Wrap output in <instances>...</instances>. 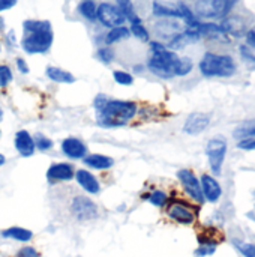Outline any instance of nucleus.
Returning a JSON list of instances; mask_svg holds the SVG:
<instances>
[{
  "label": "nucleus",
  "mask_w": 255,
  "mask_h": 257,
  "mask_svg": "<svg viewBox=\"0 0 255 257\" xmlns=\"http://www.w3.org/2000/svg\"><path fill=\"white\" fill-rule=\"evenodd\" d=\"M96 122L105 128L122 126L128 123L137 114V104L132 101L108 99L105 95L95 98Z\"/></svg>",
  "instance_id": "nucleus-1"
},
{
  "label": "nucleus",
  "mask_w": 255,
  "mask_h": 257,
  "mask_svg": "<svg viewBox=\"0 0 255 257\" xmlns=\"http://www.w3.org/2000/svg\"><path fill=\"white\" fill-rule=\"evenodd\" d=\"M24 36L21 47L30 54L47 53L53 45V29L50 21L41 20H27L23 23Z\"/></svg>",
  "instance_id": "nucleus-2"
},
{
  "label": "nucleus",
  "mask_w": 255,
  "mask_h": 257,
  "mask_svg": "<svg viewBox=\"0 0 255 257\" xmlns=\"http://www.w3.org/2000/svg\"><path fill=\"white\" fill-rule=\"evenodd\" d=\"M150 48H152V57L149 59V63H147L149 69L161 78L176 77L180 57L174 51L165 48L159 42H152Z\"/></svg>",
  "instance_id": "nucleus-3"
},
{
  "label": "nucleus",
  "mask_w": 255,
  "mask_h": 257,
  "mask_svg": "<svg viewBox=\"0 0 255 257\" xmlns=\"http://www.w3.org/2000/svg\"><path fill=\"white\" fill-rule=\"evenodd\" d=\"M200 71L204 77H231L236 72V63L231 56L206 53L200 62Z\"/></svg>",
  "instance_id": "nucleus-4"
},
{
  "label": "nucleus",
  "mask_w": 255,
  "mask_h": 257,
  "mask_svg": "<svg viewBox=\"0 0 255 257\" xmlns=\"http://www.w3.org/2000/svg\"><path fill=\"white\" fill-rule=\"evenodd\" d=\"M225 154H227V142L225 139L221 137H215L212 140L207 142L206 146V155L210 164V169L215 175H221V169L225 160Z\"/></svg>",
  "instance_id": "nucleus-5"
},
{
  "label": "nucleus",
  "mask_w": 255,
  "mask_h": 257,
  "mask_svg": "<svg viewBox=\"0 0 255 257\" xmlns=\"http://www.w3.org/2000/svg\"><path fill=\"white\" fill-rule=\"evenodd\" d=\"M177 178L185 190V193L197 203H204V196L201 191V184L198 181V178L195 176V173L192 170L188 169H182L177 172Z\"/></svg>",
  "instance_id": "nucleus-6"
},
{
  "label": "nucleus",
  "mask_w": 255,
  "mask_h": 257,
  "mask_svg": "<svg viewBox=\"0 0 255 257\" xmlns=\"http://www.w3.org/2000/svg\"><path fill=\"white\" fill-rule=\"evenodd\" d=\"M96 18L107 27H119L123 26L126 18L120 12V9L116 5L111 3H101L96 9Z\"/></svg>",
  "instance_id": "nucleus-7"
},
{
  "label": "nucleus",
  "mask_w": 255,
  "mask_h": 257,
  "mask_svg": "<svg viewBox=\"0 0 255 257\" xmlns=\"http://www.w3.org/2000/svg\"><path fill=\"white\" fill-rule=\"evenodd\" d=\"M72 215L80 221H89L98 217V206L87 197L78 196L71 203Z\"/></svg>",
  "instance_id": "nucleus-8"
},
{
  "label": "nucleus",
  "mask_w": 255,
  "mask_h": 257,
  "mask_svg": "<svg viewBox=\"0 0 255 257\" xmlns=\"http://www.w3.org/2000/svg\"><path fill=\"white\" fill-rule=\"evenodd\" d=\"M167 215L179 224H192L195 221V212L183 202H171L167 209Z\"/></svg>",
  "instance_id": "nucleus-9"
},
{
  "label": "nucleus",
  "mask_w": 255,
  "mask_h": 257,
  "mask_svg": "<svg viewBox=\"0 0 255 257\" xmlns=\"http://www.w3.org/2000/svg\"><path fill=\"white\" fill-rule=\"evenodd\" d=\"M225 0H198L195 5V14L201 18H219L224 17Z\"/></svg>",
  "instance_id": "nucleus-10"
},
{
  "label": "nucleus",
  "mask_w": 255,
  "mask_h": 257,
  "mask_svg": "<svg viewBox=\"0 0 255 257\" xmlns=\"http://www.w3.org/2000/svg\"><path fill=\"white\" fill-rule=\"evenodd\" d=\"M75 167L69 163H56L51 164L47 170V179L50 182H68L75 176Z\"/></svg>",
  "instance_id": "nucleus-11"
},
{
  "label": "nucleus",
  "mask_w": 255,
  "mask_h": 257,
  "mask_svg": "<svg viewBox=\"0 0 255 257\" xmlns=\"http://www.w3.org/2000/svg\"><path fill=\"white\" fill-rule=\"evenodd\" d=\"M210 125V116L206 113H192L188 116L183 125V133L189 136H198Z\"/></svg>",
  "instance_id": "nucleus-12"
},
{
  "label": "nucleus",
  "mask_w": 255,
  "mask_h": 257,
  "mask_svg": "<svg viewBox=\"0 0 255 257\" xmlns=\"http://www.w3.org/2000/svg\"><path fill=\"white\" fill-rule=\"evenodd\" d=\"M62 152L71 160H81L87 155V146L75 137H68L62 142Z\"/></svg>",
  "instance_id": "nucleus-13"
},
{
  "label": "nucleus",
  "mask_w": 255,
  "mask_h": 257,
  "mask_svg": "<svg viewBox=\"0 0 255 257\" xmlns=\"http://www.w3.org/2000/svg\"><path fill=\"white\" fill-rule=\"evenodd\" d=\"M201 191H203V196H204V200H209L212 203L218 202L222 196V188L219 185V182L210 176V175H203L201 176Z\"/></svg>",
  "instance_id": "nucleus-14"
},
{
  "label": "nucleus",
  "mask_w": 255,
  "mask_h": 257,
  "mask_svg": "<svg viewBox=\"0 0 255 257\" xmlns=\"http://www.w3.org/2000/svg\"><path fill=\"white\" fill-rule=\"evenodd\" d=\"M75 181L78 182V185L89 194H99L101 191V184L96 179L95 175H92L89 170L80 169L75 172Z\"/></svg>",
  "instance_id": "nucleus-15"
},
{
  "label": "nucleus",
  "mask_w": 255,
  "mask_h": 257,
  "mask_svg": "<svg viewBox=\"0 0 255 257\" xmlns=\"http://www.w3.org/2000/svg\"><path fill=\"white\" fill-rule=\"evenodd\" d=\"M14 145H15V149L17 152L24 157V158H29L35 154V140L33 137L27 133V131H18L15 134V139H14Z\"/></svg>",
  "instance_id": "nucleus-16"
},
{
  "label": "nucleus",
  "mask_w": 255,
  "mask_h": 257,
  "mask_svg": "<svg viewBox=\"0 0 255 257\" xmlns=\"http://www.w3.org/2000/svg\"><path fill=\"white\" fill-rule=\"evenodd\" d=\"M200 38H201V35L197 32L195 27H188L185 32L174 35V36L171 38L168 47H170L171 50H180V48H185V47L189 45V44L197 42Z\"/></svg>",
  "instance_id": "nucleus-17"
},
{
  "label": "nucleus",
  "mask_w": 255,
  "mask_h": 257,
  "mask_svg": "<svg viewBox=\"0 0 255 257\" xmlns=\"http://www.w3.org/2000/svg\"><path fill=\"white\" fill-rule=\"evenodd\" d=\"M84 164L92 167V169H96V170H108L114 161L111 157H107V155H102V154H92V155H86L83 158Z\"/></svg>",
  "instance_id": "nucleus-18"
},
{
  "label": "nucleus",
  "mask_w": 255,
  "mask_h": 257,
  "mask_svg": "<svg viewBox=\"0 0 255 257\" xmlns=\"http://www.w3.org/2000/svg\"><path fill=\"white\" fill-rule=\"evenodd\" d=\"M47 77L56 83H63V84H71L75 81V77L71 72L62 69V68H57V66H48L47 68Z\"/></svg>",
  "instance_id": "nucleus-19"
},
{
  "label": "nucleus",
  "mask_w": 255,
  "mask_h": 257,
  "mask_svg": "<svg viewBox=\"0 0 255 257\" xmlns=\"http://www.w3.org/2000/svg\"><path fill=\"white\" fill-rule=\"evenodd\" d=\"M2 236L18 241V242H27V241L32 239L33 233L30 230L24 229V227H9V229L2 232Z\"/></svg>",
  "instance_id": "nucleus-20"
},
{
  "label": "nucleus",
  "mask_w": 255,
  "mask_h": 257,
  "mask_svg": "<svg viewBox=\"0 0 255 257\" xmlns=\"http://www.w3.org/2000/svg\"><path fill=\"white\" fill-rule=\"evenodd\" d=\"M153 14L156 17H167V18H182L179 8H171L167 5H162L159 2H153Z\"/></svg>",
  "instance_id": "nucleus-21"
},
{
  "label": "nucleus",
  "mask_w": 255,
  "mask_h": 257,
  "mask_svg": "<svg viewBox=\"0 0 255 257\" xmlns=\"http://www.w3.org/2000/svg\"><path fill=\"white\" fill-rule=\"evenodd\" d=\"M117 8L120 9V12L123 14V17L131 21V24L141 23V20L138 18V15L134 11V6H132L131 0H117Z\"/></svg>",
  "instance_id": "nucleus-22"
},
{
  "label": "nucleus",
  "mask_w": 255,
  "mask_h": 257,
  "mask_svg": "<svg viewBox=\"0 0 255 257\" xmlns=\"http://www.w3.org/2000/svg\"><path fill=\"white\" fill-rule=\"evenodd\" d=\"M129 29H126L125 26H119V27H113L108 33H107V36H105V42L110 45V44H114V42H117V41H120V39H126L128 36H129Z\"/></svg>",
  "instance_id": "nucleus-23"
},
{
  "label": "nucleus",
  "mask_w": 255,
  "mask_h": 257,
  "mask_svg": "<svg viewBox=\"0 0 255 257\" xmlns=\"http://www.w3.org/2000/svg\"><path fill=\"white\" fill-rule=\"evenodd\" d=\"M96 9H98V8H96V5H95L93 0H84V2H81L80 6H78L80 14H81L84 18L90 20V21L96 20Z\"/></svg>",
  "instance_id": "nucleus-24"
},
{
  "label": "nucleus",
  "mask_w": 255,
  "mask_h": 257,
  "mask_svg": "<svg viewBox=\"0 0 255 257\" xmlns=\"http://www.w3.org/2000/svg\"><path fill=\"white\" fill-rule=\"evenodd\" d=\"M234 137H237V139L254 137L255 139V119L254 120H248L246 123H243V125H240L239 128H236Z\"/></svg>",
  "instance_id": "nucleus-25"
},
{
  "label": "nucleus",
  "mask_w": 255,
  "mask_h": 257,
  "mask_svg": "<svg viewBox=\"0 0 255 257\" xmlns=\"http://www.w3.org/2000/svg\"><path fill=\"white\" fill-rule=\"evenodd\" d=\"M147 200H149L153 206L162 208V206H165V205H167V202H168V196H167V193H165V191H162V190H155V191H152V193L147 196Z\"/></svg>",
  "instance_id": "nucleus-26"
},
{
  "label": "nucleus",
  "mask_w": 255,
  "mask_h": 257,
  "mask_svg": "<svg viewBox=\"0 0 255 257\" xmlns=\"http://www.w3.org/2000/svg\"><path fill=\"white\" fill-rule=\"evenodd\" d=\"M191 71H192V60L188 59V57H180L179 65H177L176 75H177V77H183V75L189 74Z\"/></svg>",
  "instance_id": "nucleus-27"
},
{
  "label": "nucleus",
  "mask_w": 255,
  "mask_h": 257,
  "mask_svg": "<svg viewBox=\"0 0 255 257\" xmlns=\"http://www.w3.org/2000/svg\"><path fill=\"white\" fill-rule=\"evenodd\" d=\"M113 77H114L116 83L122 84V86H131L134 83V77L129 72H125V71H114Z\"/></svg>",
  "instance_id": "nucleus-28"
},
{
  "label": "nucleus",
  "mask_w": 255,
  "mask_h": 257,
  "mask_svg": "<svg viewBox=\"0 0 255 257\" xmlns=\"http://www.w3.org/2000/svg\"><path fill=\"white\" fill-rule=\"evenodd\" d=\"M33 140H35V146L39 151H48L53 148V142L48 137H45L44 134H36V137Z\"/></svg>",
  "instance_id": "nucleus-29"
},
{
  "label": "nucleus",
  "mask_w": 255,
  "mask_h": 257,
  "mask_svg": "<svg viewBox=\"0 0 255 257\" xmlns=\"http://www.w3.org/2000/svg\"><path fill=\"white\" fill-rule=\"evenodd\" d=\"M131 32L134 33V36H137L141 41H149V32L147 29L141 24V23H135L131 26Z\"/></svg>",
  "instance_id": "nucleus-30"
},
{
  "label": "nucleus",
  "mask_w": 255,
  "mask_h": 257,
  "mask_svg": "<svg viewBox=\"0 0 255 257\" xmlns=\"http://www.w3.org/2000/svg\"><path fill=\"white\" fill-rule=\"evenodd\" d=\"M12 81V71L6 65H0V87L8 86Z\"/></svg>",
  "instance_id": "nucleus-31"
},
{
  "label": "nucleus",
  "mask_w": 255,
  "mask_h": 257,
  "mask_svg": "<svg viewBox=\"0 0 255 257\" xmlns=\"http://www.w3.org/2000/svg\"><path fill=\"white\" fill-rule=\"evenodd\" d=\"M237 250L245 257H255V244L249 242H234Z\"/></svg>",
  "instance_id": "nucleus-32"
},
{
  "label": "nucleus",
  "mask_w": 255,
  "mask_h": 257,
  "mask_svg": "<svg viewBox=\"0 0 255 257\" xmlns=\"http://www.w3.org/2000/svg\"><path fill=\"white\" fill-rule=\"evenodd\" d=\"M237 148L242 151H255V139L254 137H246V139H240L237 143Z\"/></svg>",
  "instance_id": "nucleus-33"
},
{
  "label": "nucleus",
  "mask_w": 255,
  "mask_h": 257,
  "mask_svg": "<svg viewBox=\"0 0 255 257\" xmlns=\"http://www.w3.org/2000/svg\"><path fill=\"white\" fill-rule=\"evenodd\" d=\"M216 251V245H200L195 250V256L197 257H204V256H212Z\"/></svg>",
  "instance_id": "nucleus-34"
},
{
  "label": "nucleus",
  "mask_w": 255,
  "mask_h": 257,
  "mask_svg": "<svg viewBox=\"0 0 255 257\" xmlns=\"http://www.w3.org/2000/svg\"><path fill=\"white\" fill-rule=\"evenodd\" d=\"M113 57H114V53H113V50H110V48H101V50L98 51V59L102 60L104 63H110V62L113 60Z\"/></svg>",
  "instance_id": "nucleus-35"
},
{
  "label": "nucleus",
  "mask_w": 255,
  "mask_h": 257,
  "mask_svg": "<svg viewBox=\"0 0 255 257\" xmlns=\"http://www.w3.org/2000/svg\"><path fill=\"white\" fill-rule=\"evenodd\" d=\"M17 257H41V256H39V253L36 251V248H33V247H23V248L18 251Z\"/></svg>",
  "instance_id": "nucleus-36"
},
{
  "label": "nucleus",
  "mask_w": 255,
  "mask_h": 257,
  "mask_svg": "<svg viewBox=\"0 0 255 257\" xmlns=\"http://www.w3.org/2000/svg\"><path fill=\"white\" fill-rule=\"evenodd\" d=\"M15 5H17V0H0V12H3L6 9H11Z\"/></svg>",
  "instance_id": "nucleus-37"
},
{
  "label": "nucleus",
  "mask_w": 255,
  "mask_h": 257,
  "mask_svg": "<svg viewBox=\"0 0 255 257\" xmlns=\"http://www.w3.org/2000/svg\"><path fill=\"white\" fill-rule=\"evenodd\" d=\"M246 44L249 47H255V26L252 29H249L246 33Z\"/></svg>",
  "instance_id": "nucleus-38"
},
{
  "label": "nucleus",
  "mask_w": 255,
  "mask_h": 257,
  "mask_svg": "<svg viewBox=\"0 0 255 257\" xmlns=\"http://www.w3.org/2000/svg\"><path fill=\"white\" fill-rule=\"evenodd\" d=\"M17 68L21 74H29V66L26 63V60L23 59H17Z\"/></svg>",
  "instance_id": "nucleus-39"
},
{
  "label": "nucleus",
  "mask_w": 255,
  "mask_h": 257,
  "mask_svg": "<svg viewBox=\"0 0 255 257\" xmlns=\"http://www.w3.org/2000/svg\"><path fill=\"white\" fill-rule=\"evenodd\" d=\"M236 3H237V0H225V3H224V17L234 8Z\"/></svg>",
  "instance_id": "nucleus-40"
},
{
  "label": "nucleus",
  "mask_w": 255,
  "mask_h": 257,
  "mask_svg": "<svg viewBox=\"0 0 255 257\" xmlns=\"http://www.w3.org/2000/svg\"><path fill=\"white\" fill-rule=\"evenodd\" d=\"M240 51H242V56H243L245 59H248L249 62H255V56L246 48V47H240Z\"/></svg>",
  "instance_id": "nucleus-41"
},
{
  "label": "nucleus",
  "mask_w": 255,
  "mask_h": 257,
  "mask_svg": "<svg viewBox=\"0 0 255 257\" xmlns=\"http://www.w3.org/2000/svg\"><path fill=\"white\" fill-rule=\"evenodd\" d=\"M8 39H9V42H11V44H14V45H15V33H14L12 30L8 33Z\"/></svg>",
  "instance_id": "nucleus-42"
},
{
  "label": "nucleus",
  "mask_w": 255,
  "mask_h": 257,
  "mask_svg": "<svg viewBox=\"0 0 255 257\" xmlns=\"http://www.w3.org/2000/svg\"><path fill=\"white\" fill-rule=\"evenodd\" d=\"M6 163V158H5V155L3 154H0V166H3Z\"/></svg>",
  "instance_id": "nucleus-43"
},
{
  "label": "nucleus",
  "mask_w": 255,
  "mask_h": 257,
  "mask_svg": "<svg viewBox=\"0 0 255 257\" xmlns=\"http://www.w3.org/2000/svg\"><path fill=\"white\" fill-rule=\"evenodd\" d=\"M3 29H5V20L0 17V30H3Z\"/></svg>",
  "instance_id": "nucleus-44"
},
{
  "label": "nucleus",
  "mask_w": 255,
  "mask_h": 257,
  "mask_svg": "<svg viewBox=\"0 0 255 257\" xmlns=\"http://www.w3.org/2000/svg\"><path fill=\"white\" fill-rule=\"evenodd\" d=\"M2 117H3V111H2V108H0V120H2Z\"/></svg>",
  "instance_id": "nucleus-45"
},
{
  "label": "nucleus",
  "mask_w": 255,
  "mask_h": 257,
  "mask_svg": "<svg viewBox=\"0 0 255 257\" xmlns=\"http://www.w3.org/2000/svg\"><path fill=\"white\" fill-rule=\"evenodd\" d=\"M0 50H2V45H0Z\"/></svg>",
  "instance_id": "nucleus-46"
},
{
  "label": "nucleus",
  "mask_w": 255,
  "mask_h": 257,
  "mask_svg": "<svg viewBox=\"0 0 255 257\" xmlns=\"http://www.w3.org/2000/svg\"><path fill=\"white\" fill-rule=\"evenodd\" d=\"M254 196H255V191H254Z\"/></svg>",
  "instance_id": "nucleus-47"
},
{
  "label": "nucleus",
  "mask_w": 255,
  "mask_h": 257,
  "mask_svg": "<svg viewBox=\"0 0 255 257\" xmlns=\"http://www.w3.org/2000/svg\"><path fill=\"white\" fill-rule=\"evenodd\" d=\"M0 134H2V131H0Z\"/></svg>",
  "instance_id": "nucleus-48"
}]
</instances>
